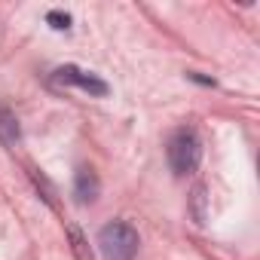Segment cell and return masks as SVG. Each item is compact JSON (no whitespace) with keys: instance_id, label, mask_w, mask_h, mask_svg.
<instances>
[{"instance_id":"3957f363","label":"cell","mask_w":260,"mask_h":260,"mask_svg":"<svg viewBox=\"0 0 260 260\" xmlns=\"http://www.w3.org/2000/svg\"><path fill=\"white\" fill-rule=\"evenodd\" d=\"M52 83H55V86L83 89V92H89V95H95V98H104V95H107V83H104V80H98L95 74H89V71H83V68H74V64L58 68V71L52 74Z\"/></svg>"},{"instance_id":"52a82bcc","label":"cell","mask_w":260,"mask_h":260,"mask_svg":"<svg viewBox=\"0 0 260 260\" xmlns=\"http://www.w3.org/2000/svg\"><path fill=\"white\" fill-rule=\"evenodd\" d=\"M68 236H71V248H74V254H77V260H92V251H89V245H86V239H83V233L71 223L68 226Z\"/></svg>"},{"instance_id":"ba28073f","label":"cell","mask_w":260,"mask_h":260,"mask_svg":"<svg viewBox=\"0 0 260 260\" xmlns=\"http://www.w3.org/2000/svg\"><path fill=\"white\" fill-rule=\"evenodd\" d=\"M46 22H49L55 31H68V28H71V16H68V13H49Z\"/></svg>"},{"instance_id":"6da1fadb","label":"cell","mask_w":260,"mask_h":260,"mask_svg":"<svg viewBox=\"0 0 260 260\" xmlns=\"http://www.w3.org/2000/svg\"><path fill=\"white\" fill-rule=\"evenodd\" d=\"M138 230L125 220H113V223H104L101 233H98V251L104 260H135L138 254Z\"/></svg>"},{"instance_id":"277c9868","label":"cell","mask_w":260,"mask_h":260,"mask_svg":"<svg viewBox=\"0 0 260 260\" xmlns=\"http://www.w3.org/2000/svg\"><path fill=\"white\" fill-rule=\"evenodd\" d=\"M74 196L80 205H89L98 199V178L92 169H80L77 172V181H74Z\"/></svg>"},{"instance_id":"7a4b0ae2","label":"cell","mask_w":260,"mask_h":260,"mask_svg":"<svg viewBox=\"0 0 260 260\" xmlns=\"http://www.w3.org/2000/svg\"><path fill=\"white\" fill-rule=\"evenodd\" d=\"M166 156H169V166H172L175 175H190V172H196V166H199V159H202V147H199L196 132H190V128L175 132L172 141H169Z\"/></svg>"},{"instance_id":"5b68a950","label":"cell","mask_w":260,"mask_h":260,"mask_svg":"<svg viewBox=\"0 0 260 260\" xmlns=\"http://www.w3.org/2000/svg\"><path fill=\"white\" fill-rule=\"evenodd\" d=\"M190 214H193V220H196L199 226L208 220V190H205L202 184H196L193 193H190Z\"/></svg>"},{"instance_id":"8992f818","label":"cell","mask_w":260,"mask_h":260,"mask_svg":"<svg viewBox=\"0 0 260 260\" xmlns=\"http://www.w3.org/2000/svg\"><path fill=\"white\" fill-rule=\"evenodd\" d=\"M0 138H4L7 144H16L19 141V119L7 107H0Z\"/></svg>"}]
</instances>
